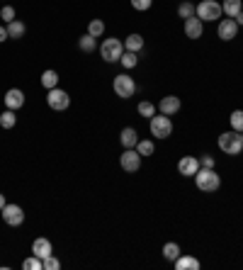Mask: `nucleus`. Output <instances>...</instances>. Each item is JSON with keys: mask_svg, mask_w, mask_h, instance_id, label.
<instances>
[{"mask_svg": "<svg viewBox=\"0 0 243 270\" xmlns=\"http://www.w3.org/2000/svg\"><path fill=\"white\" fill-rule=\"evenodd\" d=\"M178 15L183 20L192 17V15H195V5H192V3H180V5H178Z\"/></svg>", "mask_w": 243, "mask_h": 270, "instance_id": "7c9ffc66", "label": "nucleus"}, {"mask_svg": "<svg viewBox=\"0 0 243 270\" xmlns=\"http://www.w3.org/2000/svg\"><path fill=\"white\" fill-rule=\"evenodd\" d=\"M78 47L83 49L85 54H90V51H95V49H97V42H95L93 34H83V37H80V42H78Z\"/></svg>", "mask_w": 243, "mask_h": 270, "instance_id": "b1692460", "label": "nucleus"}, {"mask_svg": "<svg viewBox=\"0 0 243 270\" xmlns=\"http://www.w3.org/2000/svg\"><path fill=\"white\" fill-rule=\"evenodd\" d=\"M195 15L202 22H219V17L224 15V10H221V5L216 0H202L199 5H195Z\"/></svg>", "mask_w": 243, "mask_h": 270, "instance_id": "7ed1b4c3", "label": "nucleus"}, {"mask_svg": "<svg viewBox=\"0 0 243 270\" xmlns=\"http://www.w3.org/2000/svg\"><path fill=\"white\" fill-rule=\"evenodd\" d=\"M241 139H243V131H241Z\"/></svg>", "mask_w": 243, "mask_h": 270, "instance_id": "58836bf2", "label": "nucleus"}, {"mask_svg": "<svg viewBox=\"0 0 243 270\" xmlns=\"http://www.w3.org/2000/svg\"><path fill=\"white\" fill-rule=\"evenodd\" d=\"M121 66H124V68H136V64H139V56L134 54V51H127V49H124V54H121Z\"/></svg>", "mask_w": 243, "mask_h": 270, "instance_id": "bb28decb", "label": "nucleus"}, {"mask_svg": "<svg viewBox=\"0 0 243 270\" xmlns=\"http://www.w3.org/2000/svg\"><path fill=\"white\" fill-rule=\"evenodd\" d=\"M124 49H127V51H134V54H139L141 49H144V37H141V34H129V37L124 39Z\"/></svg>", "mask_w": 243, "mask_h": 270, "instance_id": "6ab92c4d", "label": "nucleus"}, {"mask_svg": "<svg viewBox=\"0 0 243 270\" xmlns=\"http://www.w3.org/2000/svg\"><path fill=\"white\" fill-rule=\"evenodd\" d=\"M197 170H199V159H195V156H183L178 161V173L183 178H195Z\"/></svg>", "mask_w": 243, "mask_h": 270, "instance_id": "9d476101", "label": "nucleus"}, {"mask_svg": "<svg viewBox=\"0 0 243 270\" xmlns=\"http://www.w3.org/2000/svg\"><path fill=\"white\" fill-rule=\"evenodd\" d=\"M88 34H93L95 39L103 37L105 34V22L103 20H90V25H88Z\"/></svg>", "mask_w": 243, "mask_h": 270, "instance_id": "a878e982", "label": "nucleus"}, {"mask_svg": "<svg viewBox=\"0 0 243 270\" xmlns=\"http://www.w3.org/2000/svg\"><path fill=\"white\" fill-rule=\"evenodd\" d=\"M229 122H231V129L241 134V131H243V110H234V112H231Z\"/></svg>", "mask_w": 243, "mask_h": 270, "instance_id": "cd10ccee", "label": "nucleus"}, {"mask_svg": "<svg viewBox=\"0 0 243 270\" xmlns=\"http://www.w3.org/2000/svg\"><path fill=\"white\" fill-rule=\"evenodd\" d=\"M236 25H238V27H243V10H241V12H238V15H236Z\"/></svg>", "mask_w": 243, "mask_h": 270, "instance_id": "e433bc0d", "label": "nucleus"}, {"mask_svg": "<svg viewBox=\"0 0 243 270\" xmlns=\"http://www.w3.org/2000/svg\"><path fill=\"white\" fill-rule=\"evenodd\" d=\"M32 253H34L37 258H42V261H44V258H49V256L54 253V248H51V241H49V239H44V236H42V239H34V243H32Z\"/></svg>", "mask_w": 243, "mask_h": 270, "instance_id": "2eb2a0df", "label": "nucleus"}, {"mask_svg": "<svg viewBox=\"0 0 243 270\" xmlns=\"http://www.w3.org/2000/svg\"><path fill=\"white\" fill-rule=\"evenodd\" d=\"M119 144L124 149H136V144H139V134L134 127H124L119 134Z\"/></svg>", "mask_w": 243, "mask_h": 270, "instance_id": "dca6fc26", "label": "nucleus"}, {"mask_svg": "<svg viewBox=\"0 0 243 270\" xmlns=\"http://www.w3.org/2000/svg\"><path fill=\"white\" fill-rule=\"evenodd\" d=\"M8 205V202H5V195H3V192H0V209H3V207Z\"/></svg>", "mask_w": 243, "mask_h": 270, "instance_id": "4c0bfd02", "label": "nucleus"}, {"mask_svg": "<svg viewBox=\"0 0 243 270\" xmlns=\"http://www.w3.org/2000/svg\"><path fill=\"white\" fill-rule=\"evenodd\" d=\"M114 93H117V98H121V100H129L131 95L136 93V83H134V78L127 73H119L117 78H114Z\"/></svg>", "mask_w": 243, "mask_h": 270, "instance_id": "423d86ee", "label": "nucleus"}, {"mask_svg": "<svg viewBox=\"0 0 243 270\" xmlns=\"http://www.w3.org/2000/svg\"><path fill=\"white\" fill-rule=\"evenodd\" d=\"M22 268H25V270H44V261H42V258H37V256L32 253L29 258H25V261H22Z\"/></svg>", "mask_w": 243, "mask_h": 270, "instance_id": "393cba45", "label": "nucleus"}, {"mask_svg": "<svg viewBox=\"0 0 243 270\" xmlns=\"http://www.w3.org/2000/svg\"><path fill=\"white\" fill-rule=\"evenodd\" d=\"M151 5H153V0H131V8L141 10V12H144V10H149Z\"/></svg>", "mask_w": 243, "mask_h": 270, "instance_id": "473e14b6", "label": "nucleus"}, {"mask_svg": "<svg viewBox=\"0 0 243 270\" xmlns=\"http://www.w3.org/2000/svg\"><path fill=\"white\" fill-rule=\"evenodd\" d=\"M180 107H183V103H180V98H175V95H166V98H160V103H158L160 114H168V117L178 114Z\"/></svg>", "mask_w": 243, "mask_h": 270, "instance_id": "f8f14e48", "label": "nucleus"}, {"mask_svg": "<svg viewBox=\"0 0 243 270\" xmlns=\"http://www.w3.org/2000/svg\"><path fill=\"white\" fill-rule=\"evenodd\" d=\"M180 256V246L178 243H166V246H163V258H166V261H170V263H175V258H178Z\"/></svg>", "mask_w": 243, "mask_h": 270, "instance_id": "5701e85b", "label": "nucleus"}, {"mask_svg": "<svg viewBox=\"0 0 243 270\" xmlns=\"http://www.w3.org/2000/svg\"><path fill=\"white\" fill-rule=\"evenodd\" d=\"M119 166H121V170H127V173H136L141 168V153L134 149H124V153L119 156Z\"/></svg>", "mask_w": 243, "mask_h": 270, "instance_id": "6e6552de", "label": "nucleus"}, {"mask_svg": "<svg viewBox=\"0 0 243 270\" xmlns=\"http://www.w3.org/2000/svg\"><path fill=\"white\" fill-rule=\"evenodd\" d=\"M17 124V114H15V110H5L3 114H0V127L3 129H12Z\"/></svg>", "mask_w": 243, "mask_h": 270, "instance_id": "412c9836", "label": "nucleus"}, {"mask_svg": "<svg viewBox=\"0 0 243 270\" xmlns=\"http://www.w3.org/2000/svg\"><path fill=\"white\" fill-rule=\"evenodd\" d=\"M0 212H3V219H5L8 226H19V224L25 222V209L19 205H5Z\"/></svg>", "mask_w": 243, "mask_h": 270, "instance_id": "1a4fd4ad", "label": "nucleus"}, {"mask_svg": "<svg viewBox=\"0 0 243 270\" xmlns=\"http://www.w3.org/2000/svg\"><path fill=\"white\" fill-rule=\"evenodd\" d=\"M199 168H214V159L205 153V156H199Z\"/></svg>", "mask_w": 243, "mask_h": 270, "instance_id": "f704fd0d", "label": "nucleus"}, {"mask_svg": "<svg viewBox=\"0 0 243 270\" xmlns=\"http://www.w3.org/2000/svg\"><path fill=\"white\" fill-rule=\"evenodd\" d=\"M124 54V44H121L117 37H110L103 42V47H100V56H103L107 64H117Z\"/></svg>", "mask_w": 243, "mask_h": 270, "instance_id": "20e7f679", "label": "nucleus"}, {"mask_svg": "<svg viewBox=\"0 0 243 270\" xmlns=\"http://www.w3.org/2000/svg\"><path fill=\"white\" fill-rule=\"evenodd\" d=\"M175 268L178 270H199V261L192 258V256H183V253H180L178 258H175Z\"/></svg>", "mask_w": 243, "mask_h": 270, "instance_id": "f3484780", "label": "nucleus"}, {"mask_svg": "<svg viewBox=\"0 0 243 270\" xmlns=\"http://www.w3.org/2000/svg\"><path fill=\"white\" fill-rule=\"evenodd\" d=\"M216 34H219V39L221 42H231V39H236V34H238V25H236V20H221L219 22V29H216Z\"/></svg>", "mask_w": 243, "mask_h": 270, "instance_id": "9b49d317", "label": "nucleus"}, {"mask_svg": "<svg viewBox=\"0 0 243 270\" xmlns=\"http://www.w3.org/2000/svg\"><path fill=\"white\" fill-rule=\"evenodd\" d=\"M5 107H8V110H19V107H25V93L17 90V88H10L8 93H5Z\"/></svg>", "mask_w": 243, "mask_h": 270, "instance_id": "4468645a", "label": "nucleus"}, {"mask_svg": "<svg viewBox=\"0 0 243 270\" xmlns=\"http://www.w3.org/2000/svg\"><path fill=\"white\" fill-rule=\"evenodd\" d=\"M47 103L51 110H56V112H64L68 105H71V98H68V93L66 90H61V88H51L47 95Z\"/></svg>", "mask_w": 243, "mask_h": 270, "instance_id": "0eeeda50", "label": "nucleus"}, {"mask_svg": "<svg viewBox=\"0 0 243 270\" xmlns=\"http://www.w3.org/2000/svg\"><path fill=\"white\" fill-rule=\"evenodd\" d=\"M219 149L224 151L226 156H238L243 151V139L238 131H224V134H219Z\"/></svg>", "mask_w": 243, "mask_h": 270, "instance_id": "f03ea898", "label": "nucleus"}, {"mask_svg": "<svg viewBox=\"0 0 243 270\" xmlns=\"http://www.w3.org/2000/svg\"><path fill=\"white\" fill-rule=\"evenodd\" d=\"M136 110H139V114L141 117H153V114H156V105L153 103H146V100H144V103H139V107H136Z\"/></svg>", "mask_w": 243, "mask_h": 270, "instance_id": "c756f323", "label": "nucleus"}, {"mask_svg": "<svg viewBox=\"0 0 243 270\" xmlns=\"http://www.w3.org/2000/svg\"><path fill=\"white\" fill-rule=\"evenodd\" d=\"M42 85H44L47 90L56 88V85H58V73H56V71H51V68L44 71V73H42Z\"/></svg>", "mask_w": 243, "mask_h": 270, "instance_id": "4be33fe9", "label": "nucleus"}, {"mask_svg": "<svg viewBox=\"0 0 243 270\" xmlns=\"http://www.w3.org/2000/svg\"><path fill=\"white\" fill-rule=\"evenodd\" d=\"M5 39H10L8 37V27H3V25H0V42H5Z\"/></svg>", "mask_w": 243, "mask_h": 270, "instance_id": "c9c22d12", "label": "nucleus"}, {"mask_svg": "<svg viewBox=\"0 0 243 270\" xmlns=\"http://www.w3.org/2000/svg\"><path fill=\"white\" fill-rule=\"evenodd\" d=\"M151 134L156 139H168L173 134V122H170L168 114H153L151 117Z\"/></svg>", "mask_w": 243, "mask_h": 270, "instance_id": "39448f33", "label": "nucleus"}, {"mask_svg": "<svg viewBox=\"0 0 243 270\" xmlns=\"http://www.w3.org/2000/svg\"><path fill=\"white\" fill-rule=\"evenodd\" d=\"M61 268V263H58V258L51 253L49 258H44V270H58Z\"/></svg>", "mask_w": 243, "mask_h": 270, "instance_id": "2f4dec72", "label": "nucleus"}, {"mask_svg": "<svg viewBox=\"0 0 243 270\" xmlns=\"http://www.w3.org/2000/svg\"><path fill=\"white\" fill-rule=\"evenodd\" d=\"M195 183L202 192H214V190L221 187V178H219L214 168H199L195 173Z\"/></svg>", "mask_w": 243, "mask_h": 270, "instance_id": "f257e3e1", "label": "nucleus"}, {"mask_svg": "<svg viewBox=\"0 0 243 270\" xmlns=\"http://www.w3.org/2000/svg\"><path fill=\"white\" fill-rule=\"evenodd\" d=\"M185 34L190 39H199L202 34H205V22L197 17V15H192V17L185 20Z\"/></svg>", "mask_w": 243, "mask_h": 270, "instance_id": "ddd939ff", "label": "nucleus"}, {"mask_svg": "<svg viewBox=\"0 0 243 270\" xmlns=\"http://www.w3.org/2000/svg\"><path fill=\"white\" fill-rule=\"evenodd\" d=\"M25 32H27L25 22H19V20H12V22H8V37L10 39H22V37H25Z\"/></svg>", "mask_w": 243, "mask_h": 270, "instance_id": "a211bd4d", "label": "nucleus"}, {"mask_svg": "<svg viewBox=\"0 0 243 270\" xmlns=\"http://www.w3.org/2000/svg\"><path fill=\"white\" fill-rule=\"evenodd\" d=\"M153 149H156V146H153V141H141L139 139V144H136V151H139L141 153V159H144V156H153Z\"/></svg>", "mask_w": 243, "mask_h": 270, "instance_id": "c85d7f7f", "label": "nucleus"}, {"mask_svg": "<svg viewBox=\"0 0 243 270\" xmlns=\"http://www.w3.org/2000/svg\"><path fill=\"white\" fill-rule=\"evenodd\" d=\"M221 10H224V15H229V17H236L243 10V3L241 0H224V3H221Z\"/></svg>", "mask_w": 243, "mask_h": 270, "instance_id": "aec40b11", "label": "nucleus"}, {"mask_svg": "<svg viewBox=\"0 0 243 270\" xmlns=\"http://www.w3.org/2000/svg\"><path fill=\"white\" fill-rule=\"evenodd\" d=\"M0 17L5 20V22H12V20H15V8H10V5H5V8L0 10Z\"/></svg>", "mask_w": 243, "mask_h": 270, "instance_id": "72a5a7b5", "label": "nucleus"}]
</instances>
